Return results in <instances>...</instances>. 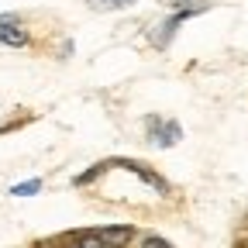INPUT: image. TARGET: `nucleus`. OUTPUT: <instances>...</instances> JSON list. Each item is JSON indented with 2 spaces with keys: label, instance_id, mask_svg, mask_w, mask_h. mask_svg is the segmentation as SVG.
<instances>
[{
  "label": "nucleus",
  "instance_id": "1",
  "mask_svg": "<svg viewBox=\"0 0 248 248\" xmlns=\"http://www.w3.org/2000/svg\"><path fill=\"white\" fill-rule=\"evenodd\" d=\"M0 42H4V45H28V31L17 24L14 14L0 17Z\"/></svg>",
  "mask_w": 248,
  "mask_h": 248
},
{
  "label": "nucleus",
  "instance_id": "2",
  "mask_svg": "<svg viewBox=\"0 0 248 248\" xmlns=\"http://www.w3.org/2000/svg\"><path fill=\"white\" fill-rule=\"evenodd\" d=\"M131 238H135V228H128V224H110V228L100 231V241L107 248H124Z\"/></svg>",
  "mask_w": 248,
  "mask_h": 248
},
{
  "label": "nucleus",
  "instance_id": "3",
  "mask_svg": "<svg viewBox=\"0 0 248 248\" xmlns=\"http://www.w3.org/2000/svg\"><path fill=\"white\" fill-rule=\"evenodd\" d=\"M203 11H207V4H183V7H179V11H176V14H172V17L159 28V42H166V35H169V31H172L176 24H183L186 17H193V14H203Z\"/></svg>",
  "mask_w": 248,
  "mask_h": 248
},
{
  "label": "nucleus",
  "instance_id": "4",
  "mask_svg": "<svg viewBox=\"0 0 248 248\" xmlns=\"http://www.w3.org/2000/svg\"><path fill=\"white\" fill-rule=\"evenodd\" d=\"M114 166H124V169H131V172H138V176H141V179H145L148 186H155V190H159V193H166V183H162L159 176H155L152 169H145V166H138V162H128V159H117Z\"/></svg>",
  "mask_w": 248,
  "mask_h": 248
},
{
  "label": "nucleus",
  "instance_id": "5",
  "mask_svg": "<svg viewBox=\"0 0 248 248\" xmlns=\"http://www.w3.org/2000/svg\"><path fill=\"white\" fill-rule=\"evenodd\" d=\"M90 7H97V11H117V7H128L135 4V0H86Z\"/></svg>",
  "mask_w": 248,
  "mask_h": 248
},
{
  "label": "nucleus",
  "instance_id": "6",
  "mask_svg": "<svg viewBox=\"0 0 248 248\" xmlns=\"http://www.w3.org/2000/svg\"><path fill=\"white\" fill-rule=\"evenodd\" d=\"M155 141H159V145H172L176 138H179V128H176V124H166V128L159 131V135H152Z\"/></svg>",
  "mask_w": 248,
  "mask_h": 248
},
{
  "label": "nucleus",
  "instance_id": "7",
  "mask_svg": "<svg viewBox=\"0 0 248 248\" xmlns=\"http://www.w3.org/2000/svg\"><path fill=\"white\" fill-rule=\"evenodd\" d=\"M38 190H42V183H38V179L21 183V186H11V193H14V197H31V193H38Z\"/></svg>",
  "mask_w": 248,
  "mask_h": 248
},
{
  "label": "nucleus",
  "instance_id": "8",
  "mask_svg": "<svg viewBox=\"0 0 248 248\" xmlns=\"http://www.w3.org/2000/svg\"><path fill=\"white\" fill-rule=\"evenodd\" d=\"M76 248H107V245L100 241V234H79L76 238Z\"/></svg>",
  "mask_w": 248,
  "mask_h": 248
},
{
  "label": "nucleus",
  "instance_id": "9",
  "mask_svg": "<svg viewBox=\"0 0 248 248\" xmlns=\"http://www.w3.org/2000/svg\"><path fill=\"white\" fill-rule=\"evenodd\" d=\"M100 172H104V166H93V169H86V172H83V176H76V179H73V183H76V186H83V183H90V179H97V176H100Z\"/></svg>",
  "mask_w": 248,
  "mask_h": 248
},
{
  "label": "nucleus",
  "instance_id": "10",
  "mask_svg": "<svg viewBox=\"0 0 248 248\" xmlns=\"http://www.w3.org/2000/svg\"><path fill=\"white\" fill-rule=\"evenodd\" d=\"M141 248H169V241H162V238H145Z\"/></svg>",
  "mask_w": 248,
  "mask_h": 248
},
{
  "label": "nucleus",
  "instance_id": "11",
  "mask_svg": "<svg viewBox=\"0 0 248 248\" xmlns=\"http://www.w3.org/2000/svg\"><path fill=\"white\" fill-rule=\"evenodd\" d=\"M238 248H248V238H245V241H238Z\"/></svg>",
  "mask_w": 248,
  "mask_h": 248
}]
</instances>
